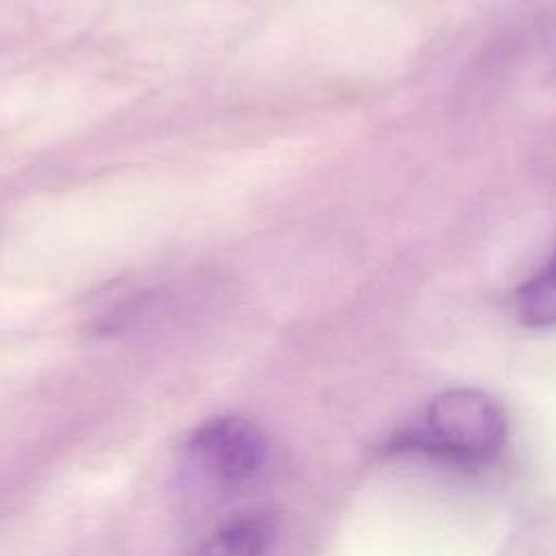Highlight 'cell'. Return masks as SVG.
Returning a JSON list of instances; mask_svg holds the SVG:
<instances>
[{"instance_id": "2", "label": "cell", "mask_w": 556, "mask_h": 556, "mask_svg": "<svg viewBox=\"0 0 556 556\" xmlns=\"http://www.w3.org/2000/svg\"><path fill=\"white\" fill-rule=\"evenodd\" d=\"M187 454L213 480L241 484L265 467L269 445L263 430L248 417L217 415L193 428Z\"/></svg>"}, {"instance_id": "4", "label": "cell", "mask_w": 556, "mask_h": 556, "mask_svg": "<svg viewBox=\"0 0 556 556\" xmlns=\"http://www.w3.org/2000/svg\"><path fill=\"white\" fill-rule=\"evenodd\" d=\"M515 311L526 326L543 328L554 321V269L552 261L523 282L515 293Z\"/></svg>"}, {"instance_id": "3", "label": "cell", "mask_w": 556, "mask_h": 556, "mask_svg": "<svg viewBox=\"0 0 556 556\" xmlns=\"http://www.w3.org/2000/svg\"><path fill=\"white\" fill-rule=\"evenodd\" d=\"M274 541L276 517L265 508H250L215 526L193 556H267Z\"/></svg>"}, {"instance_id": "1", "label": "cell", "mask_w": 556, "mask_h": 556, "mask_svg": "<svg viewBox=\"0 0 556 556\" xmlns=\"http://www.w3.org/2000/svg\"><path fill=\"white\" fill-rule=\"evenodd\" d=\"M506 413L480 389L456 387L437 393L402 434L395 452H419L456 465L491 463L506 443Z\"/></svg>"}]
</instances>
